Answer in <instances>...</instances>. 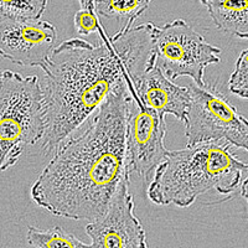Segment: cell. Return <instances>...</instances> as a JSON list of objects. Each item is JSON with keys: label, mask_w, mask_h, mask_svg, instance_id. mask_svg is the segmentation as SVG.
<instances>
[{"label": "cell", "mask_w": 248, "mask_h": 248, "mask_svg": "<svg viewBox=\"0 0 248 248\" xmlns=\"http://www.w3.org/2000/svg\"><path fill=\"white\" fill-rule=\"evenodd\" d=\"M152 23L109 36L102 25L99 45L81 37L62 41L41 66L40 82L46 110L44 154L78 129L121 82L139 85L152 62Z\"/></svg>", "instance_id": "cell-1"}, {"label": "cell", "mask_w": 248, "mask_h": 248, "mask_svg": "<svg viewBox=\"0 0 248 248\" xmlns=\"http://www.w3.org/2000/svg\"><path fill=\"white\" fill-rule=\"evenodd\" d=\"M129 91L121 82L81 134L56 149L31 186V199L56 216L96 222L127 174L125 123Z\"/></svg>", "instance_id": "cell-2"}, {"label": "cell", "mask_w": 248, "mask_h": 248, "mask_svg": "<svg viewBox=\"0 0 248 248\" xmlns=\"http://www.w3.org/2000/svg\"><path fill=\"white\" fill-rule=\"evenodd\" d=\"M248 165L226 144L203 143L169 150L148 186V198L156 205L189 207L196 199L216 189L231 198L240 189Z\"/></svg>", "instance_id": "cell-3"}, {"label": "cell", "mask_w": 248, "mask_h": 248, "mask_svg": "<svg viewBox=\"0 0 248 248\" xmlns=\"http://www.w3.org/2000/svg\"><path fill=\"white\" fill-rule=\"evenodd\" d=\"M46 110L37 76L3 71L0 82V172L45 136Z\"/></svg>", "instance_id": "cell-4"}, {"label": "cell", "mask_w": 248, "mask_h": 248, "mask_svg": "<svg viewBox=\"0 0 248 248\" xmlns=\"http://www.w3.org/2000/svg\"><path fill=\"white\" fill-rule=\"evenodd\" d=\"M152 41L155 66L172 82L189 76L202 87L205 68L221 61V48L207 43L184 19L153 26Z\"/></svg>", "instance_id": "cell-5"}, {"label": "cell", "mask_w": 248, "mask_h": 248, "mask_svg": "<svg viewBox=\"0 0 248 248\" xmlns=\"http://www.w3.org/2000/svg\"><path fill=\"white\" fill-rule=\"evenodd\" d=\"M190 105L185 119L187 147L225 140L248 149V121L218 90L190 85Z\"/></svg>", "instance_id": "cell-6"}, {"label": "cell", "mask_w": 248, "mask_h": 248, "mask_svg": "<svg viewBox=\"0 0 248 248\" xmlns=\"http://www.w3.org/2000/svg\"><path fill=\"white\" fill-rule=\"evenodd\" d=\"M129 101L125 123L127 168L147 183L153 171L163 163L169 150L164 145L165 119L138 99L136 90L128 88Z\"/></svg>", "instance_id": "cell-7"}, {"label": "cell", "mask_w": 248, "mask_h": 248, "mask_svg": "<svg viewBox=\"0 0 248 248\" xmlns=\"http://www.w3.org/2000/svg\"><path fill=\"white\" fill-rule=\"evenodd\" d=\"M129 184L127 174L113 195L105 216L86 226V233L96 248H148L143 225L134 215Z\"/></svg>", "instance_id": "cell-8"}, {"label": "cell", "mask_w": 248, "mask_h": 248, "mask_svg": "<svg viewBox=\"0 0 248 248\" xmlns=\"http://www.w3.org/2000/svg\"><path fill=\"white\" fill-rule=\"evenodd\" d=\"M56 41V28L45 20L0 21V56L15 65L41 67Z\"/></svg>", "instance_id": "cell-9"}, {"label": "cell", "mask_w": 248, "mask_h": 248, "mask_svg": "<svg viewBox=\"0 0 248 248\" xmlns=\"http://www.w3.org/2000/svg\"><path fill=\"white\" fill-rule=\"evenodd\" d=\"M136 94L145 107L152 108L161 118L169 113L185 123L190 105L189 88L170 81L155 65L144 72L136 88Z\"/></svg>", "instance_id": "cell-10"}, {"label": "cell", "mask_w": 248, "mask_h": 248, "mask_svg": "<svg viewBox=\"0 0 248 248\" xmlns=\"http://www.w3.org/2000/svg\"><path fill=\"white\" fill-rule=\"evenodd\" d=\"M206 6L215 25L223 32L240 39L248 37V1L227 0H201Z\"/></svg>", "instance_id": "cell-11"}, {"label": "cell", "mask_w": 248, "mask_h": 248, "mask_svg": "<svg viewBox=\"0 0 248 248\" xmlns=\"http://www.w3.org/2000/svg\"><path fill=\"white\" fill-rule=\"evenodd\" d=\"M150 5V0H106L94 1V10L98 16L116 19L122 26L116 35L124 34L133 28V23L143 14Z\"/></svg>", "instance_id": "cell-12"}, {"label": "cell", "mask_w": 248, "mask_h": 248, "mask_svg": "<svg viewBox=\"0 0 248 248\" xmlns=\"http://www.w3.org/2000/svg\"><path fill=\"white\" fill-rule=\"evenodd\" d=\"M26 241L34 248H96L91 243L82 242L75 234L70 233L60 226L52 229L40 230L29 226Z\"/></svg>", "instance_id": "cell-13"}, {"label": "cell", "mask_w": 248, "mask_h": 248, "mask_svg": "<svg viewBox=\"0 0 248 248\" xmlns=\"http://www.w3.org/2000/svg\"><path fill=\"white\" fill-rule=\"evenodd\" d=\"M46 0H0V21H23V20H40L45 13Z\"/></svg>", "instance_id": "cell-14"}, {"label": "cell", "mask_w": 248, "mask_h": 248, "mask_svg": "<svg viewBox=\"0 0 248 248\" xmlns=\"http://www.w3.org/2000/svg\"><path fill=\"white\" fill-rule=\"evenodd\" d=\"M78 12L75 14V26L79 35H90L98 34L102 28V24L99 23L98 15L94 10V1L92 0H81L79 1Z\"/></svg>", "instance_id": "cell-15"}, {"label": "cell", "mask_w": 248, "mask_h": 248, "mask_svg": "<svg viewBox=\"0 0 248 248\" xmlns=\"http://www.w3.org/2000/svg\"><path fill=\"white\" fill-rule=\"evenodd\" d=\"M248 50H243L236 62V67L229 81V88L242 99L248 97Z\"/></svg>", "instance_id": "cell-16"}, {"label": "cell", "mask_w": 248, "mask_h": 248, "mask_svg": "<svg viewBox=\"0 0 248 248\" xmlns=\"http://www.w3.org/2000/svg\"><path fill=\"white\" fill-rule=\"evenodd\" d=\"M1 78H3V71H0V82H1Z\"/></svg>", "instance_id": "cell-17"}, {"label": "cell", "mask_w": 248, "mask_h": 248, "mask_svg": "<svg viewBox=\"0 0 248 248\" xmlns=\"http://www.w3.org/2000/svg\"><path fill=\"white\" fill-rule=\"evenodd\" d=\"M0 248H1V247H0Z\"/></svg>", "instance_id": "cell-18"}]
</instances>
